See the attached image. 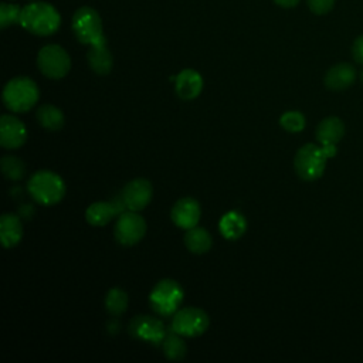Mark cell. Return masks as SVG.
I'll list each match as a JSON object with an SVG mask.
<instances>
[{
    "mask_svg": "<svg viewBox=\"0 0 363 363\" xmlns=\"http://www.w3.org/2000/svg\"><path fill=\"white\" fill-rule=\"evenodd\" d=\"M61 24L60 13L50 3L34 1L23 7L20 26L35 35H51Z\"/></svg>",
    "mask_w": 363,
    "mask_h": 363,
    "instance_id": "cell-1",
    "label": "cell"
},
{
    "mask_svg": "<svg viewBox=\"0 0 363 363\" xmlns=\"http://www.w3.org/2000/svg\"><path fill=\"white\" fill-rule=\"evenodd\" d=\"M27 190L38 204L54 206L64 199L67 189L64 180L57 173L43 169L30 177Z\"/></svg>",
    "mask_w": 363,
    "mask_h": 363,
    "instance_id": "cell-2",
    "label": "cell"
},
{
    "mask_svg": "<svg viewBox=\"0 0 363 363\" xmlns=\"http://www.w3.org/2000/svg\"><path fill=\"white\" fill-rule=\"evenodd\" d=\"M37 84L28 77H16L3 88L4 106L16 113L30 111L38 101Z\"/></svg>",
    "mask_w": 363,
    "mask_h": 363,
    "instance_id": "cell-3",
    "label": "cell"
},
{
    "mask_svg": "<svg viewBox=\"0 0 363 363\" xmlns=\"http://www.w3.org/2000/svg\"><path fill=\"white\" fill-rule=\"evenodd\" d=\"M183 301V288L174 279H160L149 295L150 308L160 316L167 318L179 311Z\"/></svg>",
    "mask_w": 363,
    "mask_h": 363,
    "instance_id": "cell-4",
    "label": "cell"
},
{
    "mask_svg": "<svg viewBox=\"0 0 363 363\" xmlns=\"http://www.w3.org/2000/svg\"><path fill=\"white\" fill-rule=\"evenodd\" d=\"M72 31L77 40L86 45H95L106 43L102 30V20L96 10L92 7L84 6L79 7L72 16Z\"/></svg>",
    "mask_w": 363,
    "mask_h": 363,
    "instance_id": "cell-5",
    "label": "cell"
},
{
    "mask_svg": "<svg viewBox=\"0 0 363 363\" xmlns=\"http://www.w3.org/2000/svg\"><path fill=\"white\" fill-rule=\"evenodd\" d=\"M326 159L328 156L325 155L322 146L306 143L298 149L294 159V167L302 180L313 182L323 174Z\"/></svg>",
    "mask_w": 363,
    "mask_h": 363,
    "instance_id": "cell-6",
    "label": "cell"
},
{
    "mask_svg": "<svg viewBox=\"0 0 363 363\" xmlns=\"http://www.w3.org/2000/svg\"><path fill=\"white\" fill-rule=\"evenodd\" d=\"M37 65L41 74L47 78L61 79L71 68V58L61 45L48 44L38 51Z\"/></svg>",
    "mask_w": 363,
    "mask_h": 363,
    "instance_id": "cell-7",
    "label": "cell"
},
{
    "mask_svg": "<svg viewBox=\"0 0 363 363\" xmlns=\"http://www.w3.org/2000/svg\"><path fill=\"white\" fill-rule=\"evenodd\" d=\"M208 315L196 306L179 309L172 319V330L184 337H196L203 335L208 329Z\"/></svg>",
    "mask_w": 363,
    "mask_h": 363,
    "instance_id": "cell-8",
    "label": "cell"
},
{
    "mask_svg": "<svg viewBox=\"0 0 363 363\" xmlns=\"http://www.w3.org/2000/svg\"><path fill=\"white\" fill-rule=\"evenodd\" d=\"M146 221L138 211H123L118 216L113 234L119 244L130 247L138 244L146 234Z\"/></svg>",
    "mask_w": 363,
    "mask_h": 363,
    "instance_id": "cell-9",
    "label": "cell"
},
{
    "mask_svg": "<svg viewBox=\"0 0 363 363\" xmlns=\"http://www.w3.org/2000/svg\"><path fill=\"white\" fill-rule=\"evenodd\" d=\"M129 333L142 342H147L152 345H162L166 333L164 325L162 320L147 315L135 316L128 326Z\"/></svg>",
    "mask_w": 363,
    "mask_h": 363,
    "instance_id": "cell-10",
    "label": "cell"
},
{
    "mask_svg": "<svg viewBox=\"0 0 363 363\" xmlns=\"http://www.w3.org/2000/svg\"><path fill=\"white\" fill-rule=\"evenodd\" d=\"M125 200L122 194L112 201H95L88 206L85 211V220L92 227H104L109 224L116 216L125 211Z\"/></svg>",
    "mask_w": 363,
    "mask_h": 363,
    "instance_id": "cell-11",
    "label": "cell"
},
{
    "mask_svg": "<svg viewBox=\"0 0 363 363\" xmlns=\"http://www.w3.org/2000/svg\"><path fill=\"white\" fill-rule=\"evenodd\" d=\"M153 187L147 179L138 177L128 182L122 190L126 208L132 211L143 210L152 200Z\"/></svg>",
    "mask_w": 363,
    "mask_h": 363,
    "instance_id": "cell-12",
    "label": "cell"
},
{
    "mask_svg": "<svg viewBox=\"0 0 363 363\" xmlns=\"http://www.w3.org/2000/svg\"><path fill=\"white\" fill-rule=\"evenodd\" d=\"M27 140V128L14 115H3L0 118V145L13 150L21 147Z\"/></svg>",
    "mask_w": 363,
    "mask_h": 363,
    "instance_id": "cell-13",
    "label": "cell"
},
{
    "mask_svg": "<svg viewBox=\"0 0 363 363\" xmlns=\"http://www.w3.org/2000/svg\"><path fill=\"white\" fill-rule=\"evenodd\" d=\"M201 216V207L199 201L193 197H183L179 199L172 210H170V218L174 223L176 227L182 230L193 228L199 224Z\"/></svg>",
    "mask_w": 363,
    "mask_h": 363,
    "instance_id": "cell-14",
    "label": "cell"
},
{
    "mask_svg": "<svg viewBox=\"0 0 363 363\" xmlns=\"http://www.w3.org/2000/svg\"><path fill=\"white\" fill-rule=\"evenodd\" d=\"M174 82H176V94L183 101H191L197 98L203 89L201 75L191 68H186L180 71L176 75Z\"/></svg>",
    "mask_w": 363,
    "mask_h": 363,
    "instance_id": "cell-15",
    "label": "cell"
},
{
    "mask_svg": "<svg viewBox=\"0 0 363 363\" xmlns=\"http://www.w3.org/2000/svg\"><path fill=\"white\" fill-rule=\"evenodd\" d=\"M356 79V69L349 62H339L328 69L323 82L332 91H343L349 88Z\"/></svg>",
    "mask_w": 363,
    "mask_h": 363,
    "instance_id": "cell-16",
    "label": "cell"
},
{
    "mask_svg": "<svg viewBox=\"0 0 363 363\" xmlns=\"http://www.w3.org/2000/svg\"><path fill=\"white\" fill-rule=\"evenodd\" d=\"M23 237V224L18 216L4 213L0 217V240L4 248H11L20 242Z\"/></svg>",
    "mask_w": 363,
    "mask_h": 363,
    "instance_id": "cell-17",
    "label": "cell"
},
{
    "mask_svg": "<svg viewBox=\"0 0 363 363\" xmlns=\"http://www.w3.org/2000/svg\"><path fill=\"white\" fill-rule=\"evenodd\" d=\"M345 135V123L336 116H328L316 126V139L325 145H336Z\"/></svg>",
    "mask_w": 363,
    "mask_h": 363,
    "instance_id": "cell-18",
    "label": "cell"
},
{
    "mask_svg": "<svg viewBox=\"0 0 363 363\" xmlns=\"http://www.w3.org/2000/svg\"><path fill=\"white\" fill-rule=\"evenodd\" d=\"M218 230L225 240H238L244 235L247 230V220L240 211L231 210L220 218Z\"/></svg>",
    "mask_w": 363,
    "mask_h": 363,
    "instance_id": "cell-19",
    "label": "cell"
},
{
    "mask_svg": "<svg viewBox=\"0 0 363 363\" xmlns=\"http://www.w3.org/2000/svg\"><path fill=\"white\" fill-rule=\"evenodd\" d=\"M86 60L91 67V69L99 75H106L112 69V54L106 47V43L89 45V50L86 52Z\"/></svg>",
    "mask_w": 363,
    "mask_h": 363,
    "instance_id": "cell-20",
    "label": "cell"
},
{
    "mask_svg": "<svg viewBox=\"0 0 363 363\" xmlns=\"http://www.w3.org/2000/svg\"><path fill=\"white\" fill-rule=\"evenodd\" d=\"M184 245L193 254H204L211 248L213 238L206 228L196 225L193 228L186 230Z\"/></svg>",
    "mask_w": 363,
    "mask_h": 363,
    "instance_id": "cell-21",
    "label": "cell"
},
{
    "mask_svg": "<svg viewBox=\"0 0 363 363\" xmlns=\"http://www.w3.org/2000/svg\"><path fill=\"white\" fill-rule=\"evenodd\" d=\"M35 118L41 128L48 130H58L64 126L65 122L62 111L51 104L41 105L35 112Z\"/></svg>",
    "mask_w": 363,
    "mask_h": 363,
    "instance_id": "cell-22",
    "label": "cell"
},
{
    "mask_svg": "<svg viewBox=\"0 0 363 363\" xmlns=\"http://www.w3.org/2000/svg\"><path fill=\"white\" fill-rule=\"evenodd\" d=\"M162 349H163L164 356L173 362L182 360L187 353V346H186L184 340L182 339V335H179L173 330L164 336V339L162 342Z\"/></svg>",
    "mask_w": 363,
    "mask_h": 363,
    "instance_id": "cell-23",
    "label": "cell"
},
{
    "mask_svg": "<svg viewBox=\"0 0 363 363\" xmlns=\"http://www.w3.org/2000/svg\"><path fill=\"white\" fill-rule=\"evenodd\" d=\"M105 308L112 316L122 315L128 308V294L121 288H112L105 296Z\"/></svg>",
    "mask_w": 363,
    "mask_h": 363,
    "instance_id": "cell-24",
    "label": "cell"
},
{
    "mask_svg": "<svg viewBox=\"0 0 363 363\" xmlns=\"http://www.w3.org/2000/svg\"><path fill=\"white\" fill-rule=\"evenodd\" d=\"M1 172L11 182H18L26 174V164L17 156H4L1 159Z\"/></svg>",
    "mask_w": 363,
    "mask_h": 363,
    "instance_id": "cell-25",
    "label": "cell"
},
{
    "mask_svg": "<svg viewBox=\"0 0 363 363\" xmlns=\"http://www.w3.org/2000/svg\"><path fill=\"white\" fill-rule=\"evenodd\" d=\"M21 10L18 4L11 3H1L0 4V27L7 28L11 24H20Z\"/></svg>",
    "mask_w": 363,
    "mask_h": 363,
    "instance_id": "cell-26",
    "label": "cell"
},
{
    "mask_svg": "<svg viewBox=\"0 0 363 363\" xmlns=\"http://www.w3.org/2000/svg\"><path fill=\"white\" fill-rule=\"evenodd\" d=\"M305 123V116L299 111H286L279 118V125L288 132H301Z\"/></svg>",
    "mask_w": 363,
    "mask_h": 363,
    "instance_id": "cell-27",
    "label": "cell"
},
{
    "mask_svg": "<svg viewBox=\"0 0 363 363\" xmlns=\"http://www.w3.org/2000/svg\"><path fill=\"white\" fill-rule=\"evenodd\" d=\"M306 3L309 10L319 16L329 13L335 6V0H306Z\"/></svg>",
    "mask_w": 363,
    "mask_h": 363,
    "instance_id": "cell-28",
    "label": "cell"
},
{
    "mask_svg": "<svg viewBox=\"0 0 363 363\" xmlns=\"http://www.w3.org/2000/svg\"><path fill=\"white\" fill-rule=\"evenodd\" d=\"M352 54L356 62L363 65V35L357 37L352 45Z\"/></svg>",
    "mask_w": 363,
    "mask_h": 363,
    "instance_id": "cell-29",
    "label": "cell"
},
{
    "mask_svg": "<svg viewBox=\"0 0 363 363\" xmlns=\"http://www.w3.org/2000/svg\"><path fill=\"white\" fill-rule=\"evenodd\" d=\"M278 6H281V7H286V9H289V7H295L298 3H299V0H274Z\"/></svg>",
    "mask_w": 363,
    "mask_h": 363,
    "instance_id": "cell-30",
    "label": "cell"
},
{
    "mask_svg": "<svg viewBox=\"0 0 363 363\" xmlns=\"http://www.w3.org/2000/svg\"><path fill=\"white\" fill-rule=\"evenodd\" d=\"M360 78H362V81H363V71H362V74H360Z\"/></svg>",
    "mask_w": 363,
    "mask_h": 363,
    "instance_id": "cell-31",
    "label": "cell"
}]
</instances>
